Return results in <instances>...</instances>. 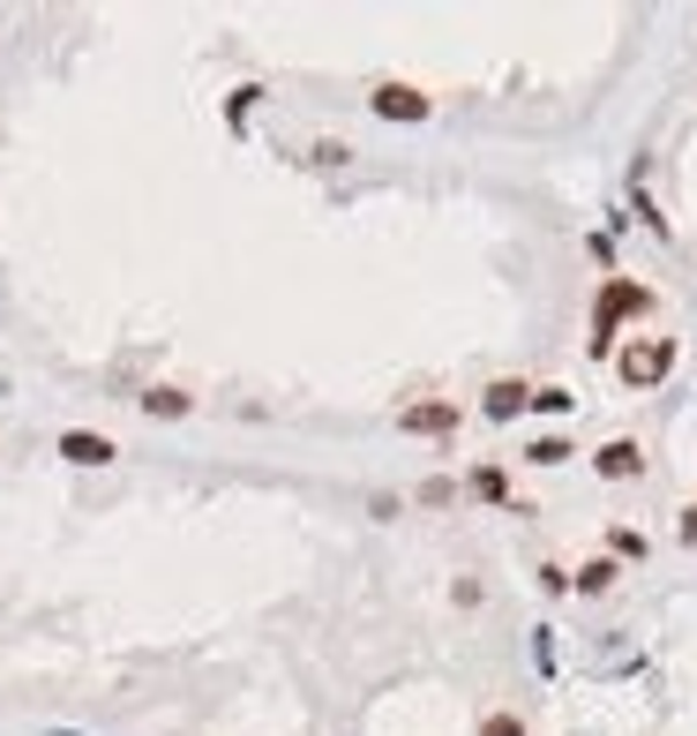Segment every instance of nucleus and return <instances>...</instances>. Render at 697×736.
<instances>
[{
    "label": "nucleus",
    "mask_w": 697,
    "mask_h": 736,
    "mask_svg": "<svg viewBox=\"0 0 697 736\" xmlns=\"http://www.w3.org/2000/svg\"><path fill=\"white\" fill-rule=\"evenodd\" d=\"M68 466H113L121 459V443L113 436H98V429H60V443H53Z\"/></svg>",
    "instance_id": "nucleus-5"
},
{
    "label": "nucleus",
    "mask_w": 697,
    "mask_h": 736,
    "mask_svg": "<svg viewBox=\"0 0 697 736\" xmlns=\"http://www.w3.org/2000/svg\"><path fill=\"white\" fill-rule=\"evenodd\" d=\"M630 316H653V286H638V278H600V301H593V353H616L622 323Z\"/></svg>",
    "instance_id": "nucleus-1"
},
{
    "label": "nucleus",
    "mask_w": 697,
    "mask_h": 736,
    "mask_svg": "<svg viewBox=\"0 0 697 736\" xmlns=\"http://www.w3.org/2000/svg\"><path fill=\"white\" fill-rule=\"evenodd\" d=\"M465 488H473V496H480V504H502V512H518V519H525V504H518V496H510V474H502V466H495V459H480V466H473V474H465Z\"/></svg>",
    "instance_id": "nucleus-8"
},
{
    "label": "nucleus",
    "mask_w": 697,
    "mask_h": 736,
    "mask_svg": "<svg viewBox=\"0 0 697 736\" xmlns=\"http://www.w3.org/2000/svg\"><path fill=\"white\" fill-rule=\"evenodd\" d=\"M525 398H533L525 376H495V384L480 391V414H488V421H518V414H525Z\"/></svg>",
    "instance_id": "nucleus-7"
},
{
    "label": "nucleus",
    "mask_w": 697,
    "mask_h": 736,
    "mask_svg": "<svg viewBox=\"0 0 697 736\" xmlns=\"http://www.w3.org/2000/svg\"><path fill=\"white\" fill-rule=\"evenodd\" d=\"M675 534H683V541H690V549H697V496H690V504H683V526H675Z\"/></svg>",
    "instance_id": "nucleus-19"
},
{
    "label": "nucleus",
    "mask_w": 697,
    "mask_h": 736,
    "mask_svg": "<svg viewBox=\"0 0 697 736\" xmlns=\"http://www.w3.org/2000/svg\"><path fill=\"white\" fill-rule=\"evenodd\" d=\"M368 106L383 113V121H428V113H435V98H428V90H412V84H375Z\"/></svg>",
    "instance_id": "nucleus-4"
},
{
    "label": "nucleus",
    "mask_w": 697,
    "mask_h": 736,
    "mask_svg": "<svg viewBox=\"0 0 697 736\" xmlns=\"http://www.w3.org/2000/svg\"><path fill=\"white\" fill-rule=\"evenodd\" d=\"M412 504H428V512H451V504H457V481H451V474H428L420 488H412Z\"/></svg>",
    "instance_id": "nucleus-12"
},
{
    "label": "nucleus",
    "mask_w": 697,
    "mask_h": 736,
    "mask_svg": "<svg viewBox=\"0 0 697 736\" xmlns=\"http://www.w3.org/2000/svg\"><path fill=\"white\" fill-rule=\"evenodd\" d=\"M480 736H525V729H518L510 714H488V722H480Z\"/></svg>",
    "instance_id": "nucleus-18"
},
{
    "label": "nucleus",
    "mask_w": 697,
    "mask_h": 736,
    "mask_svg": "<svg viewBox=\"0 0 697 736\" xmlns=\"http://www.w3.org/2000/svg\"><path fill=\"white\" fill-rule=\"evenodd\" d=\"M525 459H533V466H563V459H577V451H571V436H533Z\"/></svg>",
    "instance_id": "nucleus-13"
},
{
    "label": "nucleus",
    "mask_w": 697,
    "mask_h": 736,
    "mask_svg": "<svg viewBox=\"0 0 697 736\" xmlns=\"http://www.w3.org/2000/svg\"><path fill=\"white\" fill-rule=\"evenodd\" d=\"M457 421H465L457 398H412V406H398V436H457Z\"/></svg>",
    "instance_id": "nucleus-3"
},
{
    "label": "nucleus",
    "mask_w": 697,
    "mask_h": 736,
    "mask_svg": "<svg viewBox=\"0 0 697 736\" xmlns=\"http://www.w3.org/2000/svg\"><path fill=\"white\" fill-rule=\"evenodd\" d=\"M593 474H600V481H638V474H645V443H638V436L600 443V451H593Z\"/></svg>",
    "instance_id": "nucleus-6"
},
{
    "label": "nucleus",
    "mask_w": 697,
    "mask_h": 736,
    "mask_svg": "<svg viewBox=\"0 0 697 736\" xmlns=\"http://www.w3.org/2000/svg\"><path fill=\"white\" fill-rule=\"evenodd\" d=\"M451 602H457V608H480V602H488V586H480V579H457Z\"/></svg>",
    "instance_id": "nucleus-17"
},
{
    "label": "nucleus",
    "mask_w": 697,
    "mask_h": 736,
    "mask_svg": "<svg viewBox=\"0 0 697 736\" xmlns=\"http://www.w3.org/2000/svg\"><path fill=\"white\" fill-rule=\"evenodd\" d=\"M616 579H622L616 557H593V563H577V571H571V594H608Z\"/></svg>",
    "instance_id": "nucleus-10"
},
{
    "label": "nucleus",
    "mask_w": 697,
    "mask_h": 736,
    "mask_svg": "<svg viewBox=\"0 0 697 736\" xmlns=\"http://www.w3.org/2000/svg\"><path fill=\"white\" fill-rule=\"evenodd\" d=\"M630 204H638V226L667 241V218H660V204H653V196H645V180H638V174H630Z\"/></svg>",
    "instance_id": "nucleus-14"
},
{
    "label": "nucleus",
    "mask_w": 697,
    "mask_h": 736,
    "mask_svg": "<svg viewBox=\"0 0 697 736\" xmlns=\"http://www.w3.org/2000/svg\"><path fill=\"white\" fill-rule=\"evenodd\" d=\"M675 353H683V347H675V339H660V331H653V339H630V347H616L608 361H616V376H622L630 391H653V384H667Z\"/></svg>",
    "instance_id": "nucleus-2"
},
{
    "label": "nucleus",
    "mask_w": 697,
    "mask_h": 736,
    "mask_svg": "<svg viewBox=\"0 0 697 736\" xmlns=\"http://www.w3.org/2000/svg\"><path fill=\"white\" fill-rule=\"evenodd\" d=\"M135 406H143L151 421H180V414H196V398H188L180 384H151L143 398H135Z\"/></svg>",
    "instance_id": "nucleus-9"
},
{
    "label": "nucleus",
    "mask_w": 697,
    "mask_h": 736,
    "mask_svg": "<svg viewBox=\"0 0 697 736\" xmlns=\"http://www.w3.org/2000/svg\"><path fill=\"white\" fill-rule=\"evenodd\" d=\"M608 557H616V563H645V557H653V541H645V534H630V526H608Z\"/></svg>",
    "instance_id": "nucleus-11"
},
{
    "label": "nucleus",
    "mask_w": 697,
    "mask_h": 736,
    "mask_svg": "<svg viewBox=\"0 0 697 736\" xmlns=\"http://www.w3.org/2000/svg\"><path fill=\"white\" fill-rule=\"evenodd\" d=\"M533 414H577V391H563V384H540L533 398H525Z\"/></svg>",
    "instance_id": "nucleus-15"
},
{
    "label": "nucleus",
    "mask_w": 697,
    "mask_h": 736,
    "mask_svg": "<svg viewBox=\"0 0 697 736\" xmlns=\"http://www.w3.org/2000/svg\"><path fill=\"white\" fill-rule=\"evenodd\" d=\"M308 158H316V166H345V158H353V143H338V135H323V143H316Z\"/></svg>",
    "instance_id": "nucleus-16"
}]
</instances>
